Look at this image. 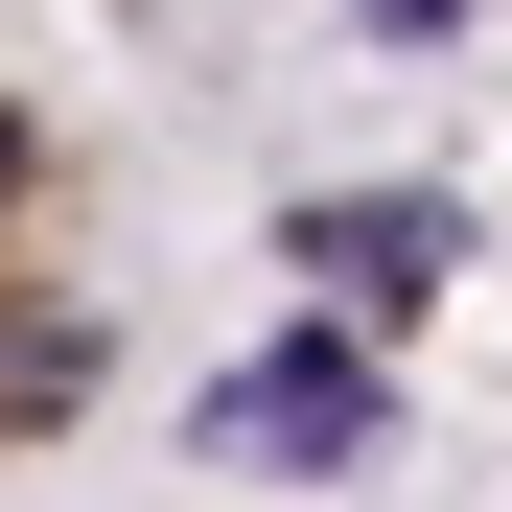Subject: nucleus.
I'll list each match as a JSON object with an SVG mask.
<instances>
[{
	"instance_id": "f257e3e1",
	"label": "nucleus",
	"mask_w": 512,
	"mask_h": 512,
	"mask_svg": "<svg viewBox=\"0 0 512 512\" xmlns=\"http://www.w3.org/2000/svg\"><path fill=\"white\" fill-rule=\"evenodd\" d=\"M117 396V280H94V140L0 70V466Z\"/></svg>"
}]
</instances>
